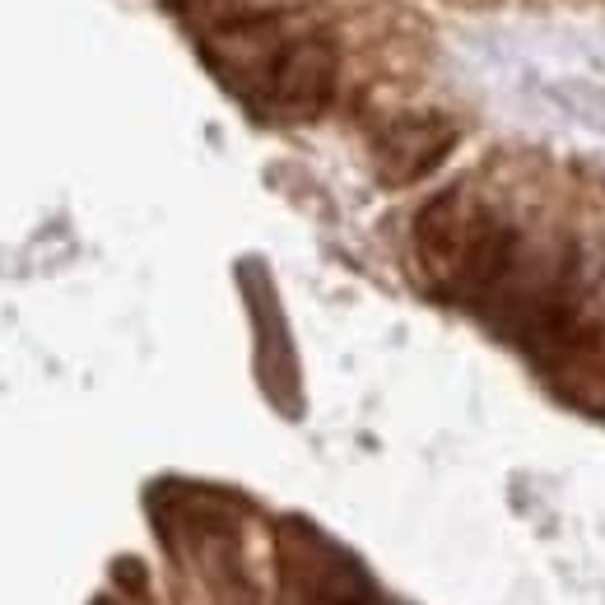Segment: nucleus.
I'll use <instances>...</instances> for the list:
<instances>
[{
    "mask_svg": "<svg viewBox=\"0 0 605 605\" xmlns=\"http://www.w3.org/2000/svg\"><path fill=\"white\" fill-rule=\"evenodd\" d=\"M336 89H340V42L317 19L303 38H294L270 61V70L261 75V84L252 89V98L242 108L261 121L298 126V121L322 117L336 103Z\"/></svg>",
    "mask_w": 605,
    "mask_h": 605,
    "instance_id": "1",
    "label": "nucleus"
},
{
    "mask_svg": "<svg viewBox=\"0 0 605 605\" xmlns=\"http://www.w3.org/2000/svg\"><path fill=\"white\" fill-rule=\"evenodd\" d=\"M457 140H461V126L438 108H415V112L391 117L387 126L373 135L377 182H387V187H410L419 177L438 173V168L452 159Z\"/></svg>",
    "mask_w": 605,
    "mask_h": 605,
    "instance_id": "2",
    "label": "nucleus"
},
{
    "mask_svg": "<svg viewBox=\"0 0 605 605\" xmlns=\"http://www.w3.org/2000/svg\"><path fill=\"white\" fill-rule=\"evenodd\" d=\"M484 210H489V196H480L475 182H452L419 205L415 224H410V247H415V266L429 280V289H438L452 275L457 256L480 229Z\"/></svg>",
    "mask_w": 605,
    "mask_h": 605,
    "instance_id": "3",
    "label": "nucleus"
},
{
    "mask_svg": "<svg viewBox=\"0 0 605 605\" xmlns=\"http://www.w3.org/2000/svg\"><path fill=\"white\" fill-rule=\"evenodd\" d=\"M242 284H247V308H252V326H256V368H261V382H266V391L284 405V410L298 415L294 350H289L280 303H275V289H270L261 261H247V266H242Z\"/></svg>",
    "mask_w": 605,
    "mask_h": 605,
    "instance_id": "4",
    "label": "nucleus"
}]
</instances>
